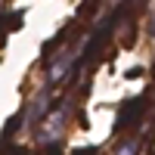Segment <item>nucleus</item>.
Instances as JSON below:
<instances>
[{"mask_svg": "<svg viewBox=\"0 0 155 155\" xmlns=\"http://www.w3.org/2000/svg\"><path fill=\"white\" fill-rule=\"evenodd\" d=\"M149 99H152V87L124 102L121 112H118V121H115V137L124 134V130H137V127L149 118Z\"/></svg>", "mask_w": 155, "mask_h": 155, "instance_id": "f257e3e1", "label": "nucleus"}, {"mask_svg": "<svg viewBox=\"0 0 155 155\" xmlns=\"http://www.w3.org/2000/svg\"><path fill=\"white\" fill-rule=\"evenodd\" d=\"M19 127H22V112H16V115H12V118L3 124V130H0V140H3V146H6V140H9L12 134H16Z\"/></svg>", "mask_w": 155, "mask_h": 155, "instance_id": "f03ea898", "label": "nucleus"}, {"mask_svg": "<svg viewBox=\"0 0 155 155\" xmlns=\"http://www.w3.org/2000/svg\"><path fill=\"white\" fill-rule=\"evenodd\" d=\"M96 9H99V0H84L81 9H78V22H90L96 16Z\"/></svg>", "mask_w": 155, "mask_h": 155, "instance_id": "7ed1b4c3", "label": "nucleus"}, {"mask_svg": "<svg viewBox=\"0 0 155 155\" xmlns=\"http://www.w3.org/2000/svg\"><path fill=\"white\" fill-rule=\"evenodd\" d=\"M121 6H124V9H127V6H130V12H143V9L149 6V0H124V3H121Z\"/></svg>", "mask_w": 155, "mask_h": 155, "instance_id": "20e7f679", "label": "nucleus"}, {"mask_svg": "<svg viewBox=\"0 0 155 155\" xmlns=\"http://www.w3.org/2000/svg\"><path fill=\"white\" fill-rule=\"evenodd\" d=\"M3 155H31V152H28V149H25V146H19V143H9Z\"/></svg>", "mask_w": 155, "mask_h": 155, "instance_id": "39448f33", "label": "nucleus"}, {"mask_svg": "<svg viewBox=\"0 0 155 155\" xmlns=\"http://www.w3.org/2000/svg\"><path fill=\"white\" fill-rule=\"evenodd\" d=\"M41 155H62V146H59V143H47V146L41 149Z\"/></svg>", "mask_w": 155, "mask_h": 155, "instance_id": "423d86ee", "label": "nucleus"}, {"mask_svg": "<svg viewBox=\"0 0 155 155\" xmlns=\"http://www.w3.org/2000/svg\"><path fill=\"white\" fill-rule=\"evenodd\" d=\"M6 37H9V28H6V22H3V16H0V50L6 47Z\"/></svg>", "mask_w": 155, "mask_h": 155, "instance_id": "0eeeda50", "label": "nucleus"}, {"mask_svg": "<svg viewBox=\"0 0 155 155\" xmlns=\"http://www.w3.org/2000/svg\"><path fill=\"white\" fill-rule=\"evenodd\" d=\"M71 155H99V146H84V149H74Z\"/></svg>", "mask_w": 155, "mask_h": 155, "instance_id": "6e6552de", "label": "nucleus"}, {"mask_svg": "<svg viewBox=\"0 0 155 155\" xmlns=\"http://www.w3.org/2000/svg\"><path fill=\"white\" fill-rule=\"evenodd\" d=\"M140 74H143V68H127V71H124L127 81H134V78H140Z\"/></svg>", "mask_w": 155, "mask_h": 155, "instance_id": "1a4fd4ad", "label": "nucleus"}]
</instances>
